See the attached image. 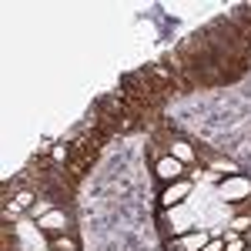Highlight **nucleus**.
<instances>
[{
    "mask_svg": "<svg viewBox=\"0 0 251 251\" xmlns=\"http://www.w3.org/2000/svg\"><path fill=\"white\" fill-rule=\"evenodd\" d=\"M228 228H231L234 234H245V231L251 228V218H248V214H234V218H231V225H228Z\"/></svg>",
    "mask_w": 251,
    "mask_h": 251,
    "instance_id": "nucleus-11",
    "label": "nucleus"
},
{
    "mask_svg": "<svg viewBox=\"0 0 251 251\" xmlns=\"http://www.w3.org/2000/svg\"><path fill=\"white\" fill-rule=\"evenodd\" d=\"M50 248L54 251H77V241L74 238H64V234H54L50 238Z\"/></svg>",
    "mask_w": 251,
    "mask_h": 251,
    "instance_id": "nucleus-9",
    "label": "nucleus"
},
{
    "mask_svg": "<svg viewBox=\"0 0 251 251\" xmlns=\"http://www.w3.org/2000/svg\"><path fill=\"white\" fill-rule=\"evenodd\" d=\"M37 228L44 234H50V238H54V234H67V231H71V218L60 211V208H54L50 214H44V218L37 221Z\"/></svg>",
    "mask_w": 251,
    "mask_h": 251,
    "instance_id": "nucleus-5",
    "label": "nucleus"
},
{
    "mask_svg": "<svg viewBox=\"0 0 251 251\" xmlns=\"http://www.w3.org/2000/svg\"><path fill=\"white\" fill-rule=\"evenodd\" d=\"M208 241H211V234L204 231V228H198V231H188V234L171 238V241H168V251H201Z\"/></svg>",
    "mask_w": 251,
    "mask_h": 251,
    "instance_id": "nucleus-3",
    "label": "nucleus"
},
{
    "mask_svg": "<svg viewBox=\"0 0 251 251\" xmlns=\"http://www.w3.org/2000/svg\"><path fill=\"white\" fill-rule=\"evenodd\" d=\"M50 157L54 161H71V144H54L50 148Z\"/></svg>",
    "mask_w": 251,
    "mask_h": 251,
    "instance_id": "nucleus-13",
    "label": "nucleus"
},
{
    "mask_svg": "<svg viewBox=\"0 0 251 251\" xmlns=\"http://www.w3.org/2000/svg\"><path fill=\"white\" fill-rule=\"evenodd\" d=\"M245 241H248V245H251V228H248V231H245Z\"/></svg>",
    "mask_w": 251,
    "mask_h": 251,
    "instance_id": "nucleus-15",
    "label": "nucleus"
},
{
    "mask_svg": "<svg viewBox=\"0 0 251 251\" xmlns=\"http://www.w3.org/2000/svg\"><path fill=\"white\" fill-rule=\"evenodd\" d=\"M221 198H225V201H231V204H238V201L251 198V181L245 177V174H234V177H221Z\"/></svg>",
    "mask_w": 251,
    "mask_h": 251,
    "instance_id": "nucleus-1",
    "label": "nucleus"
},
{
    "mask_svg": "<svg viewBox=\"0 0 251 251\" xmlns=\"http://www.w3.org/2000/svg\"><path fill=\"white\" fill-rule=\"evenodd\" d=\"M201 251H225V238H218V234H211V241L204 245Z\"/></svg>",
    "mask_w": 251,
    "mask_h": 251,
    "instance_id": "nucleus-14",
    "label": "nucleus"
},
{
    "mask_svg": "<svg viewBox=\"0 0 251 251\" xmlns=\"http://www.w3.org/2000/svg\"><path fill=\"white\" fill-rule=\"evenodd\" d=\"M184 198H191V181L188 177L161 188V208H177V204H184Z\"/></svg>",
    "mask_w": 251,
    "mask_h": 251,
    "instance_id": "nucleus-4",
    "label": "nucleus"
},
{
    "mask_svg": "<svg viewBox=\"0 0 251 251\" xmlns=\"http://www.w3.org/2000/svg\"><path fill=\"white\" fill-rule=\"evenodd\" d=\"M50 211H54V204H50V201H37V204H34V208H30L27 214H30V218H37V221H40L44 214H50Z\"/></svg>",
    "mask_w": 251,
    "mask_h": 251,
    "instance_id": "nucleus-12",
    "label": "nucleus"
},
{
    "mask_svg": "<svg viewBox=\"0 0 251 251\" xmlns=\"http://www.w3.org/2000/svg\"><path fill=\"white\" fill-rule=\"evenodd\" d=\"M184 171H188V164H181V161L171 157V154H164L161 161H154V177L161 181V184H174V181H181Z\"/></svg>",
    "mask_w": 251,
    "mask_h": 251,
    "instance_id": "nucleus-2",
    "label": "nucleus"
},
{
    "mask_svg": "<svg viewBox=\"0 0 251 251\" xmlns=\"http://www.w3.org/2000/svg\"><path fill=\"white\" fill-rule=\"evenodd\" d=\"M208 161V171L211 174H221V177H234V174H241V168L234 164V161H228V157H204Z\"/></svg>",
    "mask_w": 251,
    "mask_h": 251,
    "instance_id": "nucleus-7",
    "label": "nucleus"
},
{
    "mask_svg": "<svg viewBox=\"0 0 251 251\" xmlns=\"http://www.w3.org/2000/svg\"><path fill=\"white\" fill-rule=\"evenodd\" d=\"M221 238H225V251H245V248H248L245 234H234L231 228H225V234H221Z\"/></svg>",
    "mask_w": 251,
    "mask_h": 251,
    "instance_id": "nucleus-8",
    "label": "nucleus"
},
{
    "mask_svg": "<svg viewBox=\"0 0 251 251\" xmlns=\"http://www.w3.org/2000/svg\"><path fill=\"white\" fill-rule=\"evenodd\" d=\"M14 201H17L24 211H30V208L37 204V194H34V191H17V194H14Z\"/></svg>",
    "mask_w": 251,
    "mask_h": 251,
    "instance_id": "nucleus-10",
    "label": "nucleus"
},
{
    "mask_svg": "<svg viewBox=\"0 0 251 251\" xmlns=\"http://www.w3.org/2000/svg\"><path fill=\"white\" fill-rule=\"evenodd\" d=\"M245 251H251V245H248V248H245Z\"/></svg>",
    "mask_w": 251,
    "mask_h": 251,
    "instance_id": "nucleus-16",
    "label": "nucleus"
},
{
    "mask_svg": "<svg viewBox=\"0 0 251 251\" xmlns=\"http://www.w3.org/2000/svg\"><path fill=\"white\" fill-rule=\"evenodd\" d=\"M168 154L177 157L181 164H194V161H198V151H194L184 137H171V141H168Z\"/></svg>",
    "mask_w": 251,
    "mask_h": 251,
    "instance_id": "nucleus-6",
    "label": "nucleus"
}]
</instances>
